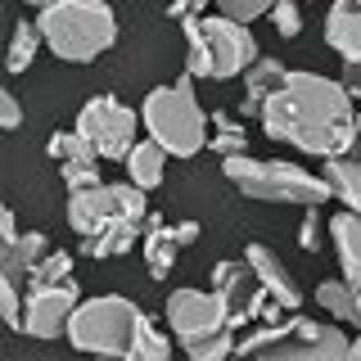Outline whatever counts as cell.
<instances>
[{
	"mask_svg": "<svg viewBox=\"0 0 361 361\" xmlns=\"http://www.w3.org/2000/svg\"><path fill=\"white\" fill-rule=\"evenodd\" d=\"M167 325H172V334L180 338V343L235 330L231 307H226V298L217 289H172L167 293Z\"/></svg>",
	"mask_w": 361,
	"mask_h": 361,
	"instance_id": "ba28073f",
	"label": "cell"
},
{
	"mask_svg": "<svg viewBox=\"0 0 361 361\" xmlns=\"http://www.w3.org/2000/svg\"><path fill=\"white\" fill-rule=\"evenodd\" d=\"M316 302H321V307L330 312L334 321L353 325V302H357V285H348V280H321V285H316Z\"/></svg>",
	"mask_w": 361,
	"mask_h": 361,
	"instance_id": "603a6c76",
	"label": "cell"
},
{
	"mask_svg": "<svg viewBox=\"0 0 361 361\" xmlns=\"http://www.w3.org/2000/svg\"><path fill=\"white\" fill-rule=\"evenodd\" d=\"M167 158H172V154H167L154 135L135 140L131 154H127V180H135L140 190H158V185H163V176H167Z\"/></svg>",
	"mask_w": 361,
	"mask_h": 361,
	"instance_id": "d6986e66",
	"label": "cell"
},
{
	"mask_svg": "<svg viewBox=\"0 0 361 361\" xmlns=\"http://www.w3.org/2000/svg\"><path fill=\"white\" fill-rule=\"evenodd\" d=\"M195 361H221V357H231L235 348V330H221V334H208V338H190V343H180Z\"/></svg>",
	"mask_w": 361,
	"mask_h": 361,
	"instance_id": "484cf974",
	"label": "cell"
},
{
	"mask_svg": "<svg viewBox=\"0 0 361 361\" xmlns=\"http://www.w3.org/2000/svg\"><path fill=\"white\" fill-rule=\"evenodd\" d=\"M212 289L226 298L235 330L248 325V321H257L262 307H267V298H271L267 285L257 280V271L248 267V257H244V262H217V267H212Z\"/></svg>",
	"mask_w": 361,
	"mask_h": 361,
	"instance_id": "8fae6325",
	"label": "cell"
},
{
	"mask_svg": "<svg viewBox=\"0 0 361 361\" xmlns=\"http://www.w3.org/2000/svg\"><path fill=\"white\" fill-rule=\"evenodd\" d=\"M176 253H180L176 231H172L163 217H158V212H149V221H145V267H149V276H154V280H167V271H172Z\"/></svg>",
	"mask_w": 361,
	"mask_h": 361,
	"instance_id": "ac0fdd59",
	"label": "cell"
},
{
	"mask_svg": "<svg viewBox=\"0 0 361 361\" xmlns=\"http://www.w3.org/2000/svg\"><path fill=\"white\" fill-rule=\"evenodd\" d=\"M348 357L361 361V325H357V338H353V348H348Z\"/></svg>",
	"mask_w": 361,
	"mask_h": 361,
	"instance_id": "8d00e7d4",
	"label": "cell"
},
{
	"mask_svg": "<svg viewBox=\"0 0 361 361\" xmlns=\"http://www.w3.org/2000/svg\"><path fill=\"white\" fill-rule=\"evenodd\" d=\"M77 131L99 149V158L127 163V154L135 145V131H140V113L127 109L118 95H90L82 104V113H77Z\"/></svg>",
	"mask_w": 361,
	"mask_h": 361,
	"instance_id": "52a82bcc",
	"label": "cell"
},
{
	"mask_svg": "<svg viewBox=\"0 0 361 361\" xmlns=\"http://www.w3.org/2000/svg\"><path fill=\"white\" fill-rule=\"evenodd\" d=\"M172 231H176V240H180V248H185V244H195V240H199V221H176V226H172Z\"/></svg>",
	"mask_w": 361,
	"mask_h": 361,
	"instance_id": "e575fe53",
	"label": "cell"
},
{
	"mask_svg": "<svg viewBox=\"0 0 361 361\" xmlns=\"http://www.w3.org/2000/svg\"><path fill=\"white\" fill-rule=\"evenodd\" d=\"M325 180H330V195L343 203L348 212L361 217V163L357 158H348V154L325 158Z\"/></svg>",
	"mask_w": 361,
	"mask_h": 361,
	"instance_id": "ffe728a7",
	"label": "cell"
},
{
	"mask_svg": "<svg viewBox=\"0 0 361 361\" xmlns=\"http://www.w3.org/2000/svg\"><path fill=\"white\" fill-rule=\"evenodd\" d=\"M330 235H334V248H338L343 280L348 285H361V217L343 208L338 217H330Z\"/></svg>",
	"mask_w": 361,
	"mask_h": 361,
	"instance_id": "e0dca14e",
	"label": "cell"
},
{
	"mask_svg": "<svg viewBox=\"0 0 361 361\" xmlns=\"http://www.w3.org/2000/svg\"><path fill=\"white\" fill-rule=\"evenodd\" d=\"M145 316L131 298L104 293V298H86L77 302L73 321H68V343L82 353H99V357H131L135 334L145 330Z\"/></svg>",
	"mask_w": 361,
	"mask_h": 361,
	"instance_id": "5b68a950",
	"label": "cell"
},
{
	"mask_svg": "<svg viewBox=\"0 0 361 361\" xmlns=\"http://www.w3.org/2000/svg\"><path fill=\"white\" fill-rule=\"evenodd\" d=\"M353 338H343L338 325H321L307 316H293L285 325H262L248 338H240V357H267V361H343Z\"/></svg>",
	"mask_w": 361,
	"mask_h": 361,
	"instance_id": "8992f818",
	"label": "cell"
},
{
	"mask_svg": "<svg viewBox=\"0 0 361 361\" xmlns=\"http://www.w3.org/2000/svg\"><path fill=\"white\" fill-rule=\"evenodd\" d=\"M23 5H37V9H45V5H50V0H23Z\"/></svg>",
	"mask_w": 361,
	"mask_h": 361,
	"instance_id": "f35d334b",
	"label": "cell"
},
{
	"mask_svg": "<svg viewBox=\"0 0 361 361\" xmlns=\"http://www.w3.org/2000/svg\"><path fill=\"white\" fill-rule=\"evenodd\" d=\"M208 5H212V0H167V18H176V23H185V18H199Z\"/></svg>",
	"mask_w": 361,
	"mask_h": 361,
	"instance_id": "d6a6232c",
	"label": "cell"
},
{
	"mask_svg": "<svg viewBox=\"0 0 361 361\" xmlns=\"http://www.w3.org/2000/svg\"><path fill=\"white\" fill-rule=\"evenodd\" d=\"M298 244L307 248V253L321 248V208H307V217H302V226H298Z\"/></svg>",
	"mask_w": 361,
	"mask_h": 361,
	"instance_id": "1f68e13d",
	"label": "cell"
},
{
	"mask_svg": "<svg viewBox=\"0 0 361 361\" xmlns=\"http://www.w3.org/2000/svg\"><path fill=\"white\" fill-rule=\"evenodd\" d=\"M59 176H63L68 190L99 185V163H86V158H77V163H59Z\"/></svg>",
	"mask_w": 361,
	"mask_h": 361,
	"instance_id": "4dcf8cb0",
	"label": "cell"
},
{
	"mask_svg": "<svg viewBox=\"0 0 361 361\" xmlns=\"http://www.w3.org/2000/svg\"><path fill=\"white\" fill-rule=\"evenodd\" d=\"M37 45H45L41 27H32V23H14V41H9V73H27V63L37 59Z\"/></svg>",
	"mask_w": 361,
	"mask_h": 361,
	"instance_id": "cb8c5ba5",
	"label": "cell"
},
{
	"mask_svg": "<svg viewBox=\"0 0 361 361\" xmlns=\"http://www.w3.org/2000/svg\"><path fill=\"white\" fill-rule=\"evenodd\" d=\"M244 257H248V267L257 271V280H262V285H267V293H271V298H276V302H280V307H285V312H298V307H302L298 280L289 276V267L280 262V257L271 253L267 244H248V248H244Z\"/></svg>",
	"mask_w": 361,
	"mask_h": 361,
	"instance_id": "5bb4252c",
	"label": "cell"
},
{
	"mask_svg": "<svg viewBox=\"0 0 361 361\" xmlns=\"http://www.w3.org/2000/svg\"><path fill=\"white\" fill-rule=\"evenodd\" d=\"M271 23H276V37L293 41V37L302 32V9H298V0H276V5H271Z\"/></svg>",
	"mask_w": 361,
	"mask_h": 361,
	"instance_id": "f1b7e54d",
	"label": "cell"
},
{
	"mask_svg": "<svg viewBox=\"0 0 361 361\" xmlns=\"http://www.w3.org/2000/svg\"><path fill=\"white\" fill-rule=\"evenodd\" d=\"M172 357V343L158 334L154 321H145V330L135 334V348H131V361H167Z\"/></svg>",
	"mask_w": 361,
	"mask_h": 361,
	"instance_id": "4316f807",
	"label": "cell"
},
{
	"mask_svg": "<svg viewBox=\"0 0 361 361\" xmlns=\"http://www.w3.org/2000/svg\"><path fill=\"white\" fill-rule=\"evenodd\" d=\"M77 302H82L77 280H68V285H27V298H23V334H32V338L68 334V321H73Z\"/></svg>",
	"mask_w": 361,
	"mask_h": 361,
	"instance_id": "30bf717a",
	"label": "cell"
},
{
	"mask_svg": "<svg viewBox=\"0 0 361 361\" xmlns=\"http://www.w3.org/2000/svg\"><path fill=\"white\" fill-rule=\"evenodd\" d=\"M262 127L271 140L293 145L312 158H338L357 145V104L343 82H330L321 73L289 68L285 86L267 99Z\"/></svg>",
	"mask_w": 361,
	"mask_h": 361,
	"instance_id": "6da1fadb",
	"label": "cell"
},
{
	"mask_svg": "<svg viewBox=\"0 0 361 361\" xmlns=\"http://www.w3.org/2000/svg\"><path fill=\"white\" fill-rule=\"evenodd\" d=\"M208 149L217 158H235V154H248V135L244 127L231 118V113L217 109V118H212V135H208Z\"/></svg>",
	"mask_w": 361,
	"mask_h": 361,
	"instance_id": "7402d4cb",
	"label": "cell"
},
{
	"mask_svg": "<svg viewBox=\"0 0 361 361\" xmlns=\"http://www.w3.org/2000/svg\"><path fill=\"white\" fill-rule=\"evenodd\" d=\"M285 77H289V68L280 59H253L248 63V73H244V104H240L244 118H262L267 99L285 86Z\"/></svg>",
	"mask_w": 361,
	"mask_h": 361,
	"instance_id": "9a60e30c",
	"label": "cell"
},
{
	"mask_svg": "<svg viewBox=\"0 0 361 361\" xmlns=\"http://www.w3.org/2000/svg\"><path fill=\"white\" fill-rule=\"evenodd\" d=\"M226 180H235V190L262 203H298V208H321L330 199V180L312 176L298 163H280V158H253V154H235L221 158Z\"/></svg>",
	"mask_w": 361,
	"mask_h": 361,
	"instance_id": "277c9868",
	"label": "cell"
},
{
	"mask_svg": "<svg viewBox=\"0 0 361 361\" xmlns=\"http://www.w3.org/2000/svg\"><path fill=\"white\" fill-rule=\"evenodd\" d=\"M23 298H27V293H18V276H5V271H0V312H5L9 330H23Z\"/></svg>",
	"mask_w": 361,
	"mask_h": 361,
	"instance_id": "83f0119b",
	"label": "cell"
},
{
	"mask_svg": "<svg viewBox=\"0 0 361 361\" xmlns=\"http://www.w3.org/2000/svg\"><path fill=\"white\" fill-rule=\"evenodd\" d=\"M271 5H276V0H217V14L240 18V23H253V18L271 14Z\"/></svg>",
	"mask_w": 361,
	"mask_h": 361,
	"instance_id": "f546056e",
	"label": "cell"
},
{
	"mask_svg": "<svg viewBox=\"0 0 361 361\" xmlns=\"http://www.w3.org/2000/svg\"><path fill=\"white\" fill-rule=\"evenodd\" d=\"M37 27L63 63H90L118 41V14L109 0H50L37 14Z\"/></svg>",
	"mask_w": 361,
	"mask_h": 361,
	"instance_id": "7a4b0ae2",
	"label": "cell"
},
{
	"mask_svg": "<svg viewBox=\"0 0 361 361\" xmlns=\"http://www.w3.org/2000/svg\"><path fill=\"white\" fill-rule=\"evenodd\" d=\"M68 280H77V276H73V253H59V248H50V253H45L41 262L32 267L27 285H68Z\"/></svg>",
	"mask_w": 361,
	"mask_h": 361,
	"instance_id": "d4e9b609",
	"label": "cell"
},
{
	"mask_svg": "<svg viewBox=\"0 0 361 361\" xmlns=\"http://www.w3.org/2000/svg\"><path fill=\"white\" fill-rule=\"evenodd\" d=\"M118 217H127V212L118 208V185H104V180H99V185H86V190H68V221H73V231L82 235V240L99 235Z\"/></svg>",
	"mask_w": 361,
	"mask_h": 361,
	"instance_id": "7c38bea8",
	"label": "cell"
},
{
	"mask_svg": "<svg viewBox=\"0 0 361 361\" xmlns=\"http://www.w3.org/2000/svg\"><path fill=\"white\" fill-rule=\"evenodd\" d=\"M357 135H361V109H357Z\"/></svg>",
	"mask_w": 361,
	"mask_h": 361,
	"instance_id": "ab89813d",
	"label": "cell"
},
{
	"mask_svg": "<svg viewBox=\"0 0 361 361\" xmlns=\"http://www.w3.org/2000/svg\"><path fill=\"white\" fill-rule=\"evenodd\" d=\"M353 325H361V285H357V302H353Z\"/></svg>",
	"mask_w": 361,
	"mask_h": 361,
	"instance_id": "74e56055",
	"label": "cell"
},
{
	"mask_svg": "<svg viewBox=\"0 0 361 361\" xmlns=\"http://www.w3.org/2000/svg\"><path fill=\"white\" fill-rule=\"evenodd\" d=\"M0 127H5V131H18L23 127V109H18L14 90H5V95H0Z\"/></svg>",
	"mask_w": 361,
	"mask_h": 361,
	"instance_id": "836d02e7",
	"label": "cell"
},
{
	"mask_svg": "<svg viewBox=\"0 0 361 361\" xmlns=\"http://www.w3.org/2000/svg\"><path fill=\"white\" fill-rule=\"evenodd\" d=\"M357 5H361V0H357Z\"/></svg>",
	"mask_w": 361,
	"mask_h": 361,
	"instance_id": "60d3db41",
	"label": "cell"
},
{
	"mask_svg": "<svg viewBox=\"0 0 361 361\" xmlns=\"http://www.w3.org/2000/svg\"><path fill=\"white\" fill-rule=\"evenodd\" d=\"M45 253H50V240H45L41 231H27V235H18V240L5 244V253H0V271H5V276L27 280L32 267H37Z\"/></svg>",
	"mask_w": 361,
	"mask_h": 361,
	"instance_id": "44dd1931",
	"label": "cell"
},
{
	"mask_svg": "<svg viewBox=\"0 0 361 361\" xmlns=\"http://www.w3.org/2000/svg\"><path fill=\"white\" fill-rule=\"evenodd\" d=\"M325 45L348 68H361V5L357 0H334L325 14Z\"/></svg>",
	"mask_w": 361,
	"mask_h": 361,
	"instance_id": "4fadbf2b",
	"label": "cell"
},
{
	"mask_svg": "<svg viewBox=\"0 0 361 361\" xmlns=\"http://www.w3.org/2000/svg\"><path fill=\"white\" fill-rule=\"evenodd\" d=\"M145 135H154L172 158H195L208 149V113L199 109L195 77L180 73L176 86H154L140 104Z\"/></svg>",
	"mask_w": 361,
	"mask_h": 361,
	"instance_id": "3957f363",
	"label": "cell"
},
{
	"mask_svg": "<svg viewBox=\"0 0 361 361\" xmlns=\"http://www.w3.org/2000/svg\"><path fill=\"white\" fill-rule=\"evenodd\" d=\"M145 221H149V217H145ZM145 221H140V217H118V221H109L99 235H90V240L82 244V253H86V257H99V262H104V257L131 253L135 240L145 235Z\"/></svg>",
	"mask_w": 361,
	"mask_h": 361,
	"instance_id": "2e32d148",
	"label": "cell"
},
{
	"mask_svg": "<svg viewBox=\"0 0 361 361\" xmlns=\"http://www.w3.org/2000/svg\"><path fill=\"white\" fill-rule=\"evenodd\" d=\"M203 41H208V68L212 82H231L244 77L248 63L257 59V41L248 32V23L226 18V14H203Z\"/></svg>",
	"mask_w": 361,
	"mask_h": 361,
	"instance_id": "9c48e42d",
	"label": "cell"
},
{
	"mask_svg": "<svg viewBox=\"0 0 361 361\" xmlns=\"http://www.w3.org/2000/svg\"><path fill=\"white\" fill-rule=\"evenodd\" d=\"M0 235H5V244H9V240H18V226H14V212H9V208L0 212Z\"/></svg>",
	"mask_w": 361,
	"mask_h": 361,
	"instance_id": "d590c367",
	"label": "cell"
}]
</instances>
